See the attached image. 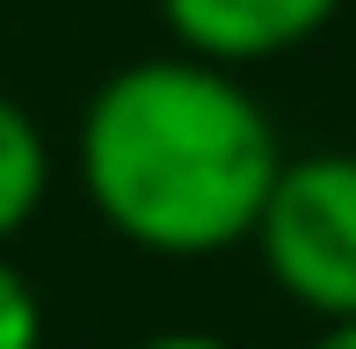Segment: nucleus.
I'll list each match as a JSON object with an SVG mask.
<instances>
[{"label": "nucleus", "instance_id": "nucleus-1", "mask_svg": "<svg viewBox=\"0 0 356 349\" xmlns=\"http://www.w3.org/2000/svg\"><path fill=\"white\" fill-rule=\"evenodd\" d=\"M80 189L95 218L145 255H225L254 241L284 174L277 124L240 73L204 58H138L80 109Z\"/></svg>", "mask_w": 356, "mask_h": 349}, {"label": "nucleus", "instance_id": "nucleus-2", "mask_svg": "<svg viewBox=\"0 0 356 349\" xmlns=\"http://www.w3.org/2000/svg\"><path fill=\"white\" fill-rule=\"evenodd\" d=\"M262 269L327 327L356 320V153H298L254 226Z\"/></svg>", "mask_w": 356, "mask_h": 349}, {"label": "nucleus", "instance_id": "nucleus-3", "mask_svg": "<svg viewBox=\"0 0 356 349\" xmlns=\"http://www.w3.org/2000/svg\"><path fill=\"white\" fill-rule=\"evenodd\" d=\"M334 15L342 0H160V22L175 29V44L225 73L313 44Z\"/></svg>", "mask_w": 356, "mask_h": 349}, {"label": "nucleus", "instance_id": "nucleus-4", "mask_svg": "<svg viewBox=\"0 0 356 349\" xmlns=\"http://www.w3.org/2000/svg\"><path fill=\"white\" fill-rule=\"evenodd\" d=\"M44 182H51V153H44V131L22 102L0 95V247L37 218Z\"/></svg>", "mask_w": 356, "mask_h": 349}, {"label": "nucleus", "instance_id": "nucleus-5", "mask_svg": "<svg viewBox=\"0 0 356 349\" xmlns=\"http://www.w3.org/2000/svg\"><path fill=\"white\" fill-rule=\"evenodd\" d=\"M0 349H44V306L8 255H0Z\"/></svg>", "mask_w": 356, "mask_h": 349}, {"label": "nucleus", "instance_id": "nucleus-6", "mask_svg": "<svg viewBox=\"0 0 356 349\" xmlns=\"http://www.w3.org/2000/svg\"><path fill=\"white\" fill-rule=\"evenodd\" d=\"M138 349H233V342H218V335H204V327H168V335H145Z\"/></svg>", "mask_w": 356, "mask_h": 349}, {"label": "nucleus", "instance_id": "nucleus-7", "mask_svg": "<svg viewBox=\"0 0 356 349\" xmlns=\"http://www.w3.org/2000/svg\"><path fill=\"white\" fill-rule=\"evenodd\" d=\"M313 349H356V320H342V327H327Z\"/></svg>", "mask_w": 356, "mask_h": 349}]
</instances>
